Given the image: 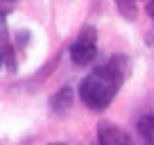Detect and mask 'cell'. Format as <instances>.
<instances>
[{
  "label": "cell",
  "instance_id": "10",
  "mask_svg": "<svg viewBox=\"0 0 154 145\" xmlns=\"http://www.w3.org/2000/svg\"><path fill=\"white\" fill-rule=\"evenodd\" d=\"M147 2H154V0H147Z\"/></svg>",
  "mask_w": 154,
  "mask_h": 145
},
{
  "label": "cell",
  "instance_id": "1",
  "mask_svg": "<svg viewBox=\"0 0 154 145\" xmlns=\"http://www.w3.org/2000/svg\"><path fill=\"white\" fill-rule=\"evenodd\" d=\"M129 70V61L125 54H113L104 63L88 72L79 84V100L91 109V111H104L113 102L118 88L122 86Z\"/></svg>",
  "mask_w": 154,
  "mask_h": 145
},
{
  "label": "cell",
  "instance_id": "11",
  "mask_svg": "<svg viewBox=\"0 0 154 145\" xmlns=\"http://www.w3.org/2000/svg\"><path fill=\"white\" fill-rule=\"evenodd\" d=\"M0 63H2V59H0Z\"/></svg>",
  "mask_w": 154,
  "mask_h": 145
},
{
  "label": "cell",
  "instance_id": "2",
  "mask_svg": "<svg viewBox=\"0 0 154 145\" xmlns=\"http://www.w3.org/2000/svg\"><path fill=\"white\" fill-rule=\"evenodd\" d=\"M97 57V29L93 25H84L70 45V59L77 66H88Z\"/></svg>",
  "mask_w": 154,
  "mask_h": 145
},
{
  "label": "cell",
  "instance_id": "5",
  "mask_svg": "<svg viewBox=\"0 0 154 145\" xmlns=\"http://www.w3.org/2000/svg\"><path fill=\"white\" fill-rule=\"evenodd\" d=\"M70 106H72V88L70 86H63L61 91H57L52 95V100H50V109H52L57 116H63Z\"/></svg>",
  "mask_w": 154,
  "mask_h": 145
},
{
  "label": "cell",
  "instance_id": "3",
  "mask_svg": "<svg viewBox=\"0 0 154 145\" xmlns=\"http://www.w3.org/2000/svg\"><path fill=\"white\" fill-rule=\"evenodd\" d=\"M97 145H129V138L118 125L102 120L97 125Z\"/></svg>",
  "mask_w": 154,
  "mask_h": 145
},
{
  "label": "cell",
  "instance_id": "9",
  "mask_svg": "<svg viewBox=\"0 0 154 145\" xmlns=\"http://www.w3.org/2000/svg\"><path fill=\"white\" fill-rule=\"evenodd\" d=\"M2 2H7V5H14V2H18V0H2Z\"/></svg>",
  "mask_w": 154,
  "mask_h": 145
},
{
  "label": "cell",
  "instance_id": "6",
  "mask_svg": "<svg viewBox=\"0 0 154 145\" xmlns=\"http://www.w3.org/2000/svg\"><path fill=\"white\" fill-rule=\"evenodd\" d=\"M136 127H138V134L143 136L145 145H154V116H143Z\"/></svg>",
  "mask_w": 154,
  "mask_h": 145
},
{
  "label": "cell",
  "instance_id": "4",
  "mask_svg": "<svg viewBox=\"0 0 154 145\" xmlns=\"http://www.w3.org/2000/svg\"><path fill=\"white\" fill-rule=\"evenodd\" d=\"M11 11V5L2 2L0 0V54L5 61H9V68H14V59H11V45H9V39H7V14Z\"/></svg>",
  "mask_w": 154,
  "mask_h": 145
},
{
  "label": "cell",
  "instance_id": "7",
  "mask_svg": "<svg viewBox=\"0 0 154 145\" xmlns=\"http://www.w3.org/2000/svg\"><path fill=\"white\" fill-rule=\"evenodd\" d=\"M116 7L120 11L122 18L127 20H134L138 16V7H136V0H116Z\"/></svg>",
  "mask_w": 154,
  "mask_h": 145
},
{
  "label": "cell",
  "instance_id": "8",
  "mask_svg": "<svg viewBox=\"0 0 154 145\" xmlns=\"http://www.w3.org/2000/svg\"><path fill=\"white\" fill-rule=\"evenodd\" d=\"M147 11H149V16H152V20H154V2H147Z\"/></svg>",
  "mask_w": 154,
  "mask_h": 145
}]
</instances>
